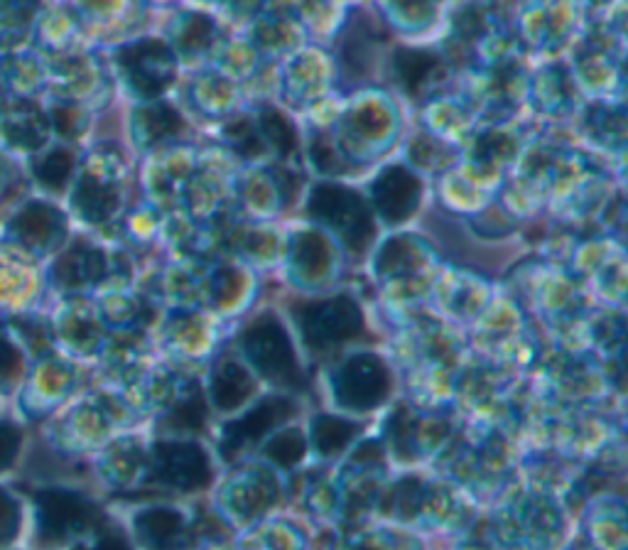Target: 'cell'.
<instances>
[{
    "label": "cell",
    "instance_id": "1",
    "mask_svg": "<svg viewBox=\"0 0 628 550\" xmlns=\"http://www.w3.org/2000/svg\"><path fill=\"white\" fill-rule=\"evenodd\" d=\"M312 217L334 229L351 248H364L373 234L371 212L356 192L339 185H322L312 192Z\"/></svg>",
    "mask_w": 628,
    "mask_h": 550
},
{
    "label": "cell",
    "instance_id": "2",
    "mask_svg": "<svg viewBox=\"0 0 628 550\" xmlns=\"http://www.w3.org/2000/svg\"><path fill=\"white\" fill-rule=\"evenodd\" d=\"M118 67L126 74V82L143 99H157L175 77V59L167 45L157 40H143L123 47L118 55Z\"/></svg>",
    "mask_w": 628,
    "mask_h": 550
},
{
    "label": "cell",
    "instance_id": "3",
    "mask_svg": "<svg viewBox=\"0 0 628 550\" xmlns=\"http://www.w3.org/2000/svg\"><path fill=\"white\" fill-rule=\"evenodd\" d=\"M243 349H246L248 359L253 361L261 374L268 379L285 381L292 384L297 379V364L295 354H292L290 339L285 334L280 322L275 320H261L246 332L243 337Z\"/></svg>",
    "mask_w": 628,
    "mask_h": 550
},
{
    "label": "cell",
    "instance_id": "4",
    "mask_svg": "<svg viewBox=\"0 0 628 550\" xmlns=\"http://www.w3.org/2000/svg\"><path fill=\"white\" fill-rule=\"evenodd\" d=\"M391 376L381 359L373 354H359L341 366L337 376V396L346 408L368 411L386 398Z\"/></svg>",
    "mask_w": 628,
    "mask_h": 550
},
{
    "label": "cell",
    "instance_id": "5",
    "mask_svg": "<svg viewBox=\"0 0 628 550\" xmlns=\"http://www.w3.org/2000/svg\"><path fill=\"white\" fill-rule=\"evenodd\" d=\"M361 325L364 322H361L359 305L349 298L314 303L302 315V330H305L307 342L314 347H332V344L346 342L361 332Z\"/></svg>",
    "mask_w": 628,
    "mask_h": 550
},
{
    "label": "cell",
    "instance_id": "6",
    "mask_svg": "<svg viewBox=\"0 0 628 550\" xmlns=\"http://www.w3.org/2000/svg\"><path fill=\"white\" fill-rule=\"evenodd\" d=\"M155 477L162 484L192 492L209 482V460L202 447L189 442H165L155 447Z\"/></svg>",
    "mask_w": 628,
    "mask_h": 550
},
{
    "label": "cell",
    "instance_id": "7",
    "mask_svg": "<svg viewBox=\"0 0 628 550\" xmlns=\"http://www.w3.org/2000/svg\"><path fill=\"white\" fill-rule=\"evenodd\" d=\"M378 214L388 221H403L415 212L420 202V182L405 167H388L371 187Z\"/></svg>",
    "mask_w": 628,
    "mask_h": 550
},
{
    "label": "cell",
    "instance_id": "8",
    "mask_svg": "<svg viewBox=\"0 0 628 550\" xmlns=\"http://www.w3.org/2000/svg\"><path fill=\"white\" fill-rule=\"evenodd\" d=\"M0 133L13 148L37 150L47 143V136H50V118L42 116V111L32 104L18 101L5 111L3 121H0Z\"/></svg>",
    "mask_w": 628,
    "mask_h": 550
},
{
    "label": "cell",
    "instance_id": "9",
    "mask_svg": "<svg viewBox=\"0 0 628 550\" xmlns=\"http://www.w3.org/2000/svg\"><path fill=\"white\" fill-rule=\"evenodd\" d=\"M40 521L47 536L64 538L89 521V509L77 494L45 492L40 496Z\"/></svg>",
    "mask_w": 628,
    "mask_h": 550
},
{
    "label": "cell",
    "instance_id": "10",
    "mask_svg": "<svg viewBox=\"0 0 628 550\" xmlns=\"http://www.w3.org/2000/svg\"><path fill=\"white\" fill-rule=\"evenodd\" d=\"M292 413L290 401L285 398H268V401L258 403L253 411H248L241 420H236L234 425H229V445L241 447L243 442L261 440L265 433H270L273 428H278L283 420H288Z\"/></svg>",
    "mask_w": 628,
    "mask_h": 550
},
{
    "label": "cell",
    "instance_id": "11",
    "mask_svg": "<svg viewBox=\"0 0 628 550\" xmlns=\"http://www.w3.org/2000/svg\"><path fill=\"white\" fill-rule=\"evenodd\" d=\"M106 258L96 248L77 246L57 263V280L64 288H84L104 278Z\"/></svg>",
    "mask_w": 628,
    "mask_h": 550
},
{
    "label": "cell",
    "instance_id": "12",
    "mask_svg": "<svg viewBox=\"0 0 628 550\" xmlns=\"http://www.w3.org/2000/svg\"><path fill=\"white\" fill-rule=\"evenodd\" d=\"M182 131V116L167 104H150L135 113V136L153 145L160 140L175 138Z\"/></svg>",
    "mask_w": 628,
    "mask_h": 550
},
{
    "label": "cell",
    "instance_id": "13",
    "mask_svg": "<svg viewBox=\"0 0 628 550\" xmlns=\"http://www.w3.org/2000/svg\"><path fill=\"white\" fill-rule=\"evenodd\" d=\"M77 209L91 221H104L116 212L118 192L111 182L99 180L96 175H86L77 187Z\"/></svg>",
    "mask_w": 628,
    "mask_h": 550
},
{
    "label": "cell",
    "instance_id": "14",
    "mask_svg": "<svg viewBox=\"0 0 628 550\" xmlns=\"http://www.w3.org/2000/svg\"><path fill=\"white\" fill-rule=\"evenodd\" d=\"M138 528L143 531L145 541L155 550H177L182 538L180 514L170 509H153L138 519Z\"/></svg>",
    "mask_w": 628,
    "mask_h": 550
},
{
    "label": "cell",
    "instance_id": "15",
    "mask_svg": "<svg viewBox=\"0 0 628 550\" xmlns=\"http://www.w3.org/2000/svg\"><path fill=\"white\" fill-rule=\"evenodd\" d=\"M253 381L246 371L238 364H224L219 371L214 374V381H211V396H214V403L224 411H231V408L241 406L243 401L251 393Z\"/></svg>",
    "mask_w": 628,
    "mask_h": 550
},
{
    "label": "cell",
    "instance_id": "16",
    "mask_svg": "<svg viewBox=\"0 0 628 550\" xmlns=\"http://www.w3.org/2000/svg\"><path fill=\"white\" fill-rule=\"evenodd\" d=\"M15 231L30 246H47L59 231V214L45 204H30L15 219Z\"/></svg>",
    "mask_w": 628,
    "mask_h": 550
},
{
    "label": "cell",
    "instance_id": "17",
    "mask_svg": "<svg viewBox=\"0 0 628 550\" xmlns=\"http://www.w3.org/2000/svg\"><path fill=\"white\" fill-rule=\"evenodd\" d=\"M395 67H398L400 82L408 86V91H420L430 84L432 77H437L440 59L422 50H403L398 52Z\"/></svg>",
    "mask_w": 628,
    "mask_h": 550
},
{
    "label": "cell",
    "instance_id": "18",
    "mask_svg": "<svg viewBox=\"0 0 628 550\" xmlns=\"http://www.w3.org/2000/svg\"><path fill=\"white\" fill-rule=\"evenodd\" d=\"M356 425L334 415H319L312 423V440L322 455H334L354 440Z\"/></svg>",
    "mask_w": 628,
    "mask_h": 550
},
{
    "label": "cell",
    "instance_id": "19",
    "mask_svg": "<svg viewBox=\"0 0 628 550\" xmlns=\"http://www.w3.org/2000/svg\"><path fill=\"white\" fill-rule=\"evenodd\" d=\"M74 167H77V160H74V155L69 153V150L54 148L37 160L35 175L37 180L45 187H50V190H62L69 182V177H72Z\"/></svg>",
    "mask_w": 628,
    "mask_h": 550
},
{
    "label": "cell",
    "instance_id": "20",
    "mask_svg": "<svg viewBox=\"0 0 628 550\" xmlns=\"http://www.w3.org/2000/svg\"><path fill=\"white\" fill-rule=\"evenodd\" d=\"M258 131L261 136L278 150L280 155H290L292 150L297 148V138H295V128L290 126L288 118L283 113L265 109L261 111V118H258Z\"/></svg>",
    "mask_w": 628,
    "mask_h": 550
},
{
    "label": "cell",
    "instance_id": "21",
    "mask_svg": "<svg viewBox=\"0 0 628 550\" xmlns=\"http://www.w3.org/2000/svg\"><path fill=\"white\" fill-rule=\"evenodd\" d=\"M224 138L229 140L231 148H234L236 153H241L243 158H253V155H258L263 150L261 131H258L256 123L248 121V118L229 123V126L224 128Z\"/></svg>",
    "mask_w": 628,
    "mask_h": 550
},
{
    "label": "cell",
    "instance_id": "22",
    "mask_svg": "<svg viewBox=\"0 0 628 550\" xmlns=\"http://www.w3.org/2000/svg\"><path fill=\"white\" fill-rule=\"evenodd\" d=\"M265 452H268L270 460L278 462V465L292 467L295 462L302 460V455H305V440H302V435L297 433V430H288V433L275 435Z\"/></svg>",
    "mask_w": 628,
    "mask_h": 550
},
{
    "label": "cell",
    "instance_id": "23",
    "mask_svg": "<svg viewBox=\"0 0 628 550\" xmlns=\"http://www.w3.org/2000/svg\"><path fill=\"white\" fill-rule=\"evenodd\" d=\"M50 126L64 138H77L86 126V118L74 104H54L50 113Z\"/></svg>",
    "mask_w": 628,
    "mask_h": 550
},
{
    "label": "cell",
    "instance_id": "24",
    "mask_svg": "<svg viewBox=\"0 0 628 550\" xmlns=\"http://www.w3.org/2000/svg\"><path fill=\"white\" fill-rule=\"evenodd\" d=\"M211 37H214V28L207 18H192L189 28L182 32V47L189 52H202L211 45Z\"/></svg>",
    "mask_w": 628,
    "mask_h": 550
},
{
    "label": "cell",
    "instance_id": "25",
    "mask_svg": "<svg viewBox=\"0 0 628 550\" xmlns=\"http://www.w3.org/2000/svg\"><path fill=\"white\" fill-rule=\"evenodd\" d=\"M175 423L182 428H199L204 423V403L199 396H192L189 401H184L175 411Z\"/></svg>",
    "mask_w": 628,
    "mask_h": 550
},
{
    "label": "cell",
    "instance_id": "26",
    "mask_svg": "<svg viewBox=\"0 0 628 550\" xmlns=\"http://www.w3.org/2000/svg\"><path fill=\"white\" fill-rule=\"evenodd\" d=\"M18 528V509H15L13 499L0 494V543L10 541Z\"/></svg>",
    "mask_w": 628,
    "mask_h": 550
},
{
    "label": "cell",
    "instance_id": "27",
    "mask_svg": "<svg viewBox=\"0 0 628 550\" xmlns=\"http://www.w3.org/2000/svg\"><path fill=\"white\" fill-rule=\"evenodd\" d=\"M18 445H20L18 428H13V425H8V423L0 425V469H5L10 462H13L15 452H18Z\"/></svg>",
    "mask_w": 628,
    "mask_h": 550
},
{
    "label": "cell",
    "instance_id": "28",
    "mask_svg": "<svg viewBox=\"0 0 628 550\" xmlns=\"http://www.w3.org/2000/svg\"><path fill=\"white\" fill-rule=\"evenodd\" d=\"M99 550H131V548H128V543L123 541L121 536H106L104 541L99 543Z\"/></svg>",
    "mask_w": 628,
    "mask_h": 550
}]
</instances>
